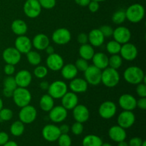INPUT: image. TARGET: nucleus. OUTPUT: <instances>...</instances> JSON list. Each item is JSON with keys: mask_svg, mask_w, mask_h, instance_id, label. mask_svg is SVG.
Returning <instances> with one entry per match:
<instances>
[{"mask_svg": "<svg viewBox=\"0 0 146 146\" xmlns=\"http://www.w3.org/2000/svg\"><path fill=\"white\" fill-rule=\"evenodd\" d=\"M124 79L128 84L137 85L141 83L145 84V76L143 71L136 66L128 67L123 73Z\"/></svg>", "mask_w": 146, "mask_h": 146, "instance_id": "obj_1", "label": "nucleus"}, {"mask_svg": "<svg viewBox=\"0 0 146 146\" xmlns=\"http://www.w3.org/2000/svg\"><path fill=\"white\" fill-rule=\"evenodd\" d=\"M119 73L116 69L107 67L101 72V83L108 88H113L119 84Z\"/></svg>", "mask_w": 146, "mask_h": 146, "instance_id": "obj_2", "label": "nucleus"}, {"mask_svg": "<svg viewBox=\"0 0 146 146\" xmlns=\"http://www.w3.org/2000/svg\"><path fill=\"white\" fill-rule=\"evenodd\" d=\"M125 11L126 19L131 23H139L145 17V8L143 6L138 3L131 4Z\"/></svg>", "mask_w": 146, "mask_h": 146, "instance_id": "obj_3", "label": "nucleus"}, {"mask_svg": "<svg viewBox=\"0 0 146 146\" xmlns=\"http://www.w3.org/2000/svg\"><path fill=\"white\" fill-rule=\"evenodd\" d=\"M13 98L14 103L19 108L29 105L31 101V94L27 88L17 87L13 92Z\"/></svg>", "mask_w": 146, "mask_h": 146, "instance_id": "obj_4", "label": "nucleus"}, {"mask_svg": "<svg viewBox=\"0 0 146 146\" xmlns=\"http://www.w3.org/2000/svg\"><path fill=\"white\" fill-rule=\"evenodd\" d=\"M47 91L48 95L54 99H60L66 93L68 92V86L64 81L57 80L49 84Z\"/></svg>", "mask_w": 146, "mask_h": 146, "instance_id": "obj_5", "label": "nucleus"}, {"mask_svg": "<svg viewBox=\"0 0 146 146\" xmlns=\"http://www.w3.org/2000/svg\"><path fill=\"white\" fill-rule=\"evenodd\" d=\"M101 71L94 65L88 66L84 71V77L88 84L91 86H98L101 83Z\"/></svg>", "mask_w": 146, "mask_h": 146, "instance_id": "obj_6", "label": "nucleus"}, {"mask_svg": "<svg viewBox=\"0 0 146 146\" xmlns=\"http://www.w3.org/2000/svg\"><path fill=\"white\" fill-rule=\"evenodd\" d=\"M37 116V111L35 107L27 105L21 108L19 113V118L24 124H30L34 122Z\"/></svg>", "mask_w": 146, "mask_h": 146, "instance_id": "obj_7", "label": "nucleus"}, {"mask_svg": "<svg viewBox=\"0 0 146 146\" xmlns=\"http://www.w3.org/2000/svg\"><path fill=\"white\" fill-rule=\"evenodd\" d=\"M41 9L38 0H27L23 7L25 15L31 19L38 17L41 14Z\"/></svg>", "mask_w": 146, "mask_h": 146, "instance_id": "obj_8", "label": "nucleus"}, {"mask_svg": "<svg viewBox=\"0 0 146 146\" xmlns=\"http://www.w3.org/2000/svg\"><path fill=\"white\" fill-rule=\"evenodd\" d=\"M117 106L115 103L111 101L103 102L98 108V114L104 119H111L115 115Z\"/></svg>", "mask_w": 146, "mask_h": 146, "instance_id": "obj_9", "label": "nucleus"}, {"mask_svg": "<svg viewBox=\"0 0 146 146\" xmlns=\"http://www.w3.org/2000/svg\"><path fill=\"white\" fill-rule=\"evenodd\" d=\"M53 41L58 45L67 44L71 38V34L69 30L66 28H59L56 29L51 36Z\"/></svg>", "mask_w": 146, "mask_h": 146, "instance_id": "obj_10", "label": "nucleus"}, {"mask_svg": "<svg viewBox=\"0 0 146 146\" xmlns=\"http://www.w3.org/2000/svg\"><path fill=\"white\" fill-rule=\"evenodd\" d=\"M41 134L44 140L48 142H55L57 141L58 137L61 135L59 127L54 124H48L43 128Z\"/></svg>", "mask_w": 146, "mask_h": 146, "instance_id": "obj_11", "label": "nucleus"}, {"mask_svg": "<svg viewBox=\"0 0 146 146\" xmlns=\"http://www.w3.org/2000/svg\"><path fill=\"white\" fill-rule=\"evenodd\" d=\"M2 57L6 64L17 65L21 58V54L15 47H8L2 53Z\"/></svg>", "mask_w": 146, "mask_h": 146, "instance_id": "obj_12", "label": "nucleus"}, {"mask_svg": "<svg viewBox=\"0 0 146 146\" xmlns=\"http://www.w3.org/2000/svg\"><path fill=\"white\" fill-rule=\"evenodd\" d=\"M120 56L125 61H133L138 56V48L131 43H125L121 45L120 50Z\"/></svg>", "mask_w": 146, "mask_h": 146, "instance_id": "obj_13", "label": "nucleus"}, {"mask_svg": "<svg viewBox=\"0 0 146 146\" xmlns=\"http://www.w3.org/2000/svg\"><path fill=\"white\" fill-rule=\"evenodd\" d=\"M135 121V115L132 111H123L118 115L117 118L118 125L124 129L131 128Z\"/></svg>", "mask_w": 146, "mask_h": 146, "instance_id": "obj_14", "label": "nucleus"}, {"mask_svg": "<svg viewBox=\"0 0 146 146\" xmlns=\"http://www.w3.org/2000/svg\"><path fill=\"white\" fill-rule=\"evenodd\" d=\"M113 37L115 41L122 45L129 42L131 38V32L128 28L121 26L113 30Z\"/></svg>", "mask_w": 146, "mask_h": 146, "instance_id": "obj_15", "label": "nucleus"}, {"mask_svg": "<svg viewBox=\"0 0 146 146\" xmlns=\"http://www.w3.org/2000/svg\"><path fill=\"white\" fill-rule=\"evenodd\" d=\"M67 116H68V111L62 106H54L48 113L50 120L55 123L63 122L66 119Z\"/></svg>", "mask_w": 146, "mask_h": 146, "instance_id": "obj_16", "label": "nucleus"}, {"mask_svg": "<svg viewBox=\"0 0 146 146\" xmlns=\"http://www.w3.org/2000/svg\"><path fill=\"white\" fill-rule=\"evenodd\" d=\"M136 98L129 94H123L118 99V104L123 111H133L136 107Z\"/></svg>", "mask_w": 146, "mask_h": 146, "instance_id": "obj_17", "label": "nucleus"}, {"mask_svg": "<svg viewBox=\"0 0 146 146\" xmlns=\"http://www.w3.org/2000/svg\"><path fill=\"white\" fill-rule=\"evenodd\" d=\"M47 68L54 71H58L61 69L64 65V61L61 56L58 54L54 53L48 56L46 61Z\"/></svg>", "mask_w": 146, "mask_h": 146, "instance_id": "obj_18", "label": "nucleus"}, {"mask_svg": "<svg viewBox=\"0 0 146 146\" xmlns=\"http://www.w3.org/2000/svg\"><path fill=\"white\" fill-rule=\"evenodd\" d=\"M73 116L76 122L84 123L89 119V110L86 106L78 104L73 109Z\"/></svg>", "mask_w": 146, "mask_h": 146, "instance_id": "obj_19", "label": "nucleus"}, {"mask_svg": "<svg viewBox=\"0 0 146 146\" xmlns=\"http://www.w3.org/2000/svg\"><path fill=\"white\" fill-rule=\"evenodd\" d=\"M14 45H15V48L21 54H27L29 51H31L32 48L31 40L25 35L18 36V37L15 40Z\"/></svg>", "mask_w": 146, "mask_h": 146, "instance_id": "obj_20", "label": "nucleus"}, {"mask_svg": "<svg viewBox=\"0 0 146 146\" xmlns=\"http://www.w3.org/2000/svg\"><path fill=\"white\" fill-rule=\"evenodd\" d=\"M14 78L17 87L27 88L31 84L32 81V76L31 73L27 70H21L17 73Z\"/></svg>", "mask_w": 146, "mask_h": 146, "instance_id": "obj_21", "label": "nucleus"}, {"mask_svg": "<svg viewBox=\"0 0 146 146\" xmlns=\"http://www.w3.org/2000/svg\"><path fill=\"white\" fill-rule=\"evenodd\" d=\"M78 98L76 94L72 92H66L61 98V104L64 108L68 110H73L74 107L78 105Z\"/></svg>", "mask_w": 146, "mask_h": 146, "instance_id": "obj_22", "label": "nucleus"}, {"mask_svg": "<svg viewBox=\"0 0 146 146\" xmlns=\"http://www.w3.org/2000/svg\"><path fill=\"white\" fill-rule=\"evenodd\" d=\"M108 136L114 142H121L125 141L127 137L125 129L123 128L120 125H113L108 130Z\"/></svg>", "mask_w": 146, "mask_h": 146, "instance_id": "obj_23", "label": "nucleus"}, {"mask_svg": "<svg viewBox=\"0 0 146 146\" xmlns=\"http://www.w3.org/2000/svg\"><path fill=\"white\" fill-rule=\"evenodd\" d=\"M88 84L85 79L82 78H74L71 80L69 84V88L71 91L75 94L84 93L88 89Z\"/></svg>", "mask_w": 146, "mask_h": 146, "instance_id": "obj_24", "label": "nucleus"}, {"mask_svg": "<svg viewBox=\"0 0 146 146\" xmlns=\"http://www.w3.org/2000/svg\"><path fill=\"white\" fill-rule=\"evenodd\" d=\"M88 41L94 47H99L104 43L105 37L103 35L99 29H92L88 34Z\"/></svg>", "mask_w": 146, "mask_h": 146, "instance_id": "obj_25", "label": "nucleus"}, {"mask_svg": "<svg viewBox=\"0 0 146 146\" xmlns=\"http://www.w3.org/2000/svg\"><path fill=\"white\" fill-rule=\"evenodd\" d=\"M32 46L37 50L42 51L50 44V41L48 37L46 34H38L34 37L32 40Z\"/></svg>", "mask_w": 146, "mask_h": 146, "instance_id": "obj_26", "label": "nucleus"}, {"mask_svg": "<svg viewBox=\"0 0 146 146\" xmlns=\"http://www.w3.org/2000/svg\"><path fill=\"white\" fill-rule=\"evenodd\" d=\"M91 60H92L93 65L99 69L104 70L108 67V57L104 53H95Z\"/></svg>", "mask_w": 146, "mask_h": 146, "instance_id": "obj_27", "label": "nucleus"}, {"mask_svg": "<svg viewBox=\"0 0 146 146\" xmlns=\"http://www.w3.org/2000/svg\"><path fill=\"white\" fill-rule=\"evenodd\" d=\"M60 71L63 78L66 80H72L73 78H76L78 71L75 65L72 64L64 65Z\"/></svg>", "mask_w": 146, "mask_h": 146, "instance_id": "obj_28", "label": "nucleus"}, {"mask_svg": "<svg viewBox=\"0 0 146 146\" xmlns=\"http://www.w3.org/2000/svg\"><path fill=\"white\" fill-rule=\"evenodd\" d=\"M11 30L17 36L25 35L28 30L27 23L21 19H16L11 23Z\"/></svg>", "mask_w": 146, "mask_h": 146, "instance_id": "obj_29", "label": "nucleus"}, {"mask_svg": "<svg viewBox=\"0 0 146 146\" xmlns=\"http://www.w3.org/2000/svg\"><path fill=\"white\" fill-rule=\"evenodd\" d=\"M78 54L81 58L88 61V60L92 59L95 54V51H94V46H92L91 44H86L81 45L78 50Z\"/></svg>", "mask_w": 146, "mask_h": 146, "instance_id": "obj_30", "label": "nucleus"}, {"mask_svg": "<svg viewBox=\"0 0 146 146\" xmlns=\"http://www.w3.org/2000/svg\"><path fill=\"white\" fill-rule=\"evenodd\" d=\"M39 106L42 111L49 112L54 106V99L48 94L43 95L40 98Z\"/></svg>", "mask_w": 146, "mask_h": 146, "instance_id": "obj_31", "label": "nucleus"}, {"mask_svg": "<svg viewBox=\"0 0 146 146\" xmlns=\"http://www.w3.org/2000/svg\"><path fill=\"white\" fill-rule=\"evenodd\" d=\"M103 141L99 136L96 135H87L82 141L83 146H101Z\"/></svg>", "mask_w": 146, "mask_h": 146, "instance_id": "obj_32", "label": "nucleus"}, {"mask_svg": "<svg viewBox=\"0 0 146 146\" xmlns=\"http://www.w3.org/2000/svg\"><path fill=\"white\" fill-rule=\"evenodd\" d=\"M24 130H25L24 124L20 121H14L10 126V133L11 135L15 137L21 136L24 133Z\"/></svg>", "mask_w": 146, "mask_h": 146, "instance_id": "obj_33", "label": "nucleus"}, {"mask_svg": "<svg viewBox=\"0 0 146 146\" xmlns=\"http://www.w3.org/2000/svg\"><path fill=\"white\" fill-rule=\"evenodd\" d=\"M27 61L31 65L38 66L41 61V56L39 53L36 51H30L27 54Z\"/></svg>", "mask_w": 146, "mask_h": 146, "instance_id": "obj_34", "label": "nucleus"}, {"mask_svg": "<svg viewBox=\"0 0 146 146\" xmlns=\"http://www.w3.org/2000/svg\"><path fill=\"white\" fill-rule=\"evenodd\" d=\"M123 64V58L119 54H113L108 58V67L118 70Z\"/></svg>", "mask_w": 146, "mask_h": 146, "instance_id": "obj_35", "label": "nucleus"}, {"mask_svg": "<svg viewBox=\"0 0 146 146\" xmlns=\"http://www.w3.org/2000/svg\"><path fill=\"white\" fill-rule=\"evenodd\" d=\"M121 48V44L117 42L115 40H111L108 41L106 44V50L110 54H118L120 53V50Z\"/></svg>", "mask_w": 146, "mask_h": 146, "instance_id": "obj_36", "label": "nucleus"}, {"mask_svg": "<svg viewBox=\"0 0 146 146\" xmlns=\"http://www.w3.org/2000/svg\"><path fill=\"white\" fill-rule=\"evenodd\" d=\"M126 19L125 11L123 9H118L113 13L112 16V21L115 24H121Z\"/></svg>", "mask_w": 146, "mask_h": 146, "instance_id": "obj_37", "label": "nucleus"}, {"mask_svg": "<svg viewBox=\"0 0 146 146\" xmlns=\"http://www.w3.org/2000/svg\"><path fill=\"white\" fill-rule=\"evenodd\" d=\"M17 88L15 78L12 76H8L4 80V88L14 91Z\"/></svg>", "mask_w": 146, "mask_h": 146, "instance_id": "obj_38", "label": "nucleus"}, {"mask_svg": "<svg viewBox=\"0 0 146 146\" xmlns=\"http://www.w3.org/2000/svg\"><path fill=\"white\" fill-rule=\"evenodd\" d=\"M34 74L38 78H45L48 74V68L44 66H36L34 70Z\"/></svg>", "mask_w": 146, "mask_h": 146, "instance_id": "obj_39", "label": "nucleus"}, {"mask_svg": "<svg viewBox=\"0 0 146 146\" xmlns=\"http://www.w3.org/2000/svg\"><path fill=\"white\" fill-rule=\"evenodd\" d=\"M57 141H58V146H71L72 144L71 137L68 135V133L61 134Z\"/></svg>", "mask_w": 146, "mask_h": 146, "instance_id": "obj_40", "label": "nucleus"}, {"mask_svg": "<svg viewBox=\"0 0 146 146\" xmlns=\"http://www.w3.org/2000/svg\"><path fill=\"white\" fill-rule=\"evenodd\" d=\"M13 111L9 108H3L0 111V121H9L12 118Z\"/></svg>", "mask_w": 146, "mask_h": 146, "instance_id": "obj_41", "label": "nucleus"}, {"mask_svg": "<svg viewBox=\"0 0 146 146\" xmlns=\"http://www.w3.org/2000/svg\"><path fill=\"white\" fill-rule=\"evenodd\" d=\"M74 65L76 67L78 71H82V72H84L87 69L88 66H89L88 65V61H86V60L82 58H80L78 59H77Z\"/></svg>", "mask_w": 146, "mask_h": 146, "instance_id": "obj_42", "label": "nucleus"}, {"mask_svg": "<svg viewBox=\"0 0 146 146\" xmlns=\"http://www.w3.org/2000/svg\"><path fill=\"white\" fill-rule=\"evenodd\" d=\"M71 131L74 135H80L84 131V125L81 123L76 121L71 127Z\"/></svg>", "mask_w": 146, "mask_h": 146, "instance_id": "obj_43", "label": "nucleus"}, {"mask_svg": "<svg viewBox=\"0 0 146 146\" xmlns=\"http://www.w3.org/2000/svg\"><path fill=\"white\" fill-rule=\"evenodd\" d=\"M41 8L46 9H51L54 8L56 4V0H38Z\"/></svg>", "mask_w": 146, "mask_h": 146, "instance_id": "obj_44", "label": "nucleus"}, {"mask_svg": "<svg viewBox=\"0 0 146 146\" xmlns=\"http://www.w3.org/2000/svg\"><path fill=\"white\" fill-rule=\"evenodd\" d=\"M100 31L104 36V37H111L113 36V29L112 27L109 25H104L99 28Z\"/></svg>", "mask_w": 146, "mask_h": 146, "instance_id": "obj_45", "label": "nucleus"}, {"mask_svg": "<svg viewBox=\"0 0 146 146\" xmlns=\"http://www.w3.org/2000/svg\"><path fill=\"white\" fill-rule=\"evenodd\" d=\"M136 94L140 98H146V85L144 83L137 84Z\"/></svg>", "mask_w": 146, "mask_h": 146, "instance_id": "obj_46", "label": "nucleus"}, {"mask_svg": "<svg viewBox=\"0 0 146 146\" xmlns=\"http://www.w3.org/2000/svg\"><path fill=\"white\" fill-rule=\"evenodd\" d=\"M87 7H88V9L90 10V11H91V12L93 13H95L96 12V11H98V10L99 9L100 4H99V2H98V1H92V0H91L89 4H88Z\"/></svg>", "mask_w": 146, "mask_h": 146, "instance_id": "obj_47", "label": "nucleus"}, {"mask_svg": "<svg viewBox=\"0 0 146 146\" xmlns=\"http://www.w3.org/2000/svg\"><path fill=\"white\" fill-rule=\"evenodd\" d=\"M15 66L7 64L4 67V71L7 76H12L15 73Z\"/></svg>", "mask_w": 146, "mask_h": 146, "instance_id": "obj_48", "label": "nucleus"}, {"mask_svg": "<svg viewBox=\"0 0 146 146\" xmlns=\"http://www.w3.org/2000/svg\"><path fill=\"white\" fill-rule=\"evenodd\" d=\"M77 41H78V42L81 45L88 44V34H86V33H80V34L78 35V36H77Z\"/></svg>", "mask_w": 146, "mask_h": 146, "instance_id": "obj_49", "label": "nucleus"}, {"mask_svg": "<svg viewBox=\"0 0 146 146\" xmlns=\"http://www.w3.org/2000/svg\"><path fill=\"white\" fill-rule=\"evenodd\" d=\"M143 140L139 137H134L130 140L129 143H128L129 146H141L143 143Z\"/></svg>", "mask_w": 146, "mask_h": 146, "instance_id": "obj_50", "label": "nucleus"}, {"mask_svg": "<svg viewBox=\"0 0 146 146\" xmlns=\"http://www.w3.org/2000/svg\"><path fill=\"white\" fill-rule=\"evenodd\" d=\"M9 135L6 132L1 131L0 132V146L4 145V144L9 141Z\"/></svg>", "mask_w": 146, "mask_h": 146, "instance_id": "obj_51", "label": "nucleus"}, {"mask_svg": "<svg viewBox=\"0 0 146 146\" xmlns=\"http://www.w3.org/2000/svg\"><path fill=\"white\" fill-rule=\"evenodd\" d=\"M136 107L141 110L146 109V98H140L136 101Z\"/></svg>", "mask_w": 146, "mask_h": 146, "instance_id": "obj_52", "label": "nucleus"}, {"mask_svg": "<svg viewBox=\"0 0 146 146\" xmlns=\"http://www.w3.org/2000/svg\"><path fill=\"white\" fill-rule=\"evenodd\" d=\"M59 130L61 134H66L69 132L70 127L66 124H63L59 127Z\"/></svg>", "mask_w": 146, "mask_h": 146, "instance_id": "obj_53", "label": "nucleus"}, {"mask_svg": "<svg viewBox=\"0 0 146 146\" xmlns=\"http://www.w3.org/2000/svg\"><path fill=\"white\" fill-rule=\"evenodd\" d=\"M76 4L81 7H87L91 0H74Z\"/></svg>", "mask_w": 146, "mask_h": 146, "instance_id": "obj_54", "label": "nucleus"}, {"mask_svg": "<svg viewBox=\"0 0 146 146\" xmlns=\"http://www.w3.org/2000/svg\"><path fill=\"white\" fill-rule=\"evenodd\" d=\"M13 92H14V91H11V90L6 89V88L3 89V94L7 98H11L13 96Z\"/></svg>", "mask_w": 146, "mask_h": 146, "instance_id": "obj_55", "label": "nucleus"}, {"mask_svg": "<svg viewBox=\"0 0 146 146\" xmlns=\"http://www.w3.org/2000/svg\"><path fill=\"white\" fill-rule=\"evenodd\" d=\"M48 86H49V84H48V81H44L40 83V88L43 91H46V90H48Z\"/></svg>", "mask_w": 146, "mask_h": 146, "instance_id": "obj_56", "label": "nucleus"}, {"mask_svg": "<svg viewBox=\"0 0 146 146\" xmlns=\"http://www.w3.org/2000/svg\"><path fill=\"white\" fill-rule=\"evenodd\" d=\"M45 50L46 52V54H48V55H50V54H54V53H55L54 52V48L51 45H48V46L45 48Z\"/></svg>", "mask_w": 146, "mask_h": 146, "instance_id": "obj_57", "label": "nucleus"}, {"mask_svg": "<svg viewBox=\"0 0 146 146\" xmlns=\"http://www.w3.org/2000/svg\"><path fill=\"white\" fill-rule=\"evenodd\" d=\"M2 146H19V145H18V144L15 142V141H9L8 142L6 143Z\"/></svg>", "mask_w": 146, "mask_h": 146, "instance_id": "obj_58", "label": "nucleus"}, {"mask_svg": "<svg viewBox=\"0 0 146 146\" xmlns=\"http://www.w3.org/2000/svg\"><path fill=\"white\" fill-rule=\"evenodd\" d=\"M117 146H129L128 145V143L125 141H121V142L118 143V145Z\"/></svg>", "mask_w": 146, "mask_h": 146, "instance_id": "obj_59", "label": "nucleus"}, {"mask_svg": "<svg viewBox=\"0 0 146 146\" xmlns=\"http://www.w3.org/2000/svg\"><path fill=\"white\" fill-rule=\"evenodd\" d=\"M4 108V104H3V101L1 98H0V111Z\"/></svg>", "mask_w": 146, "mask_h": 146, "instance_id": "obj_60", "label": "nucleus"}, {"mask_svg": "<svg viewBox=\"0 0 146 146\" xmlns=\"http://www.w3.org/2000/svg\"><path fill=\"white\" fill-rule=\"evenodd\" d=\"M101 146H113V145H111L110 143H103L102 145Z\"/></svg>", "mask_w": 146, "mask_h": 146, "instance_id": "obj_61", "label": "nucleus"}, {"mask_svg": "<svg viewBox=\"0 0 146 146\" xmlns=\"http://www.w3.org/2000/svg\"><path fill=\"white\" fill-rule=\"evenodd\" d=\"M141 146H146V141H143V143H142V145H141Z\"/></svg>", "mask_w": 146, "mask_h": 146, "instance_id": "obj_62", "label": "nucleus"}, {"mask_svg": "<svg viewBox=\"0 0 146 146\" xmlns=\"http://www.w3.org/2000/svg\"><path fill=\"white\" fill-rule=\"evenodd\" d=\"M92 1H98V2H101V1H104L106 0H92Z\"/></svg>", "mask_w": 146, "mask_h": 146, "instance_id": "obj_63", "label": "nucleus"}, {"mask_svg": "<svg viewBox=\"0 0 146 146\" xmlns=\"http://www.w3.org/2000/svg\"><path fill=\"white\" fill-rule=\"evenodd\" d=\"M0 122H1V121H0Z\"/></svg>", "mask_w": 146, "mask_h": 146, "instance_id": "obj_64", "label": "nucleus"}]
</instances>
